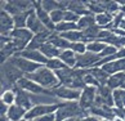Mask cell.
<instances>
[{
    "label": "cell",
    "instance_id": "ffe728a7",
    "mask_svg": "<svg viewBox=\"0 0 125 121\" xmlns=\"http://www.w3.org/2000/svg\"><path fill=\"white\" fill-rule=\"evenodd\" d=\"M68 10L73 12L75 14H77L79 17H83L85 14H89V9H88L86 1H80V0H75V1H70V7Z\"/></svg>",
    "mask_w": 125,
    "mask_h": 121
},
{
    "label": "cell",
    "instance_id": "7a4b0ae2",
    "mask_svg": "<svg viewBox=\"0 0 125 121\" xmlns=\"http://www.w3.org/2000/svg\"><path fill=\"white\" fill-rule=\"evenodd\" d=\"M89 115L80 107L79 101H72V102H62L59 104V108L55 112V120L57 121H63L67 119H84L85 116Z\"/></svg>",
    "mask_w": 125,
    "mask_h": 121
},
{
    "label": "cell",
    "instance_id": "277c9868",
    "mask_svg": "<svg viewBox=\"0 0 125 121\" xmlns=\"http://www.w3.org/2000/svg\"><path fill=\"white\" fill-rule=\"evenodd\" d=\"M61 104V103H59ZM59 104H41V106H34L30 111H27L25 116V120L35 121L36 119H40L43 116H47L50 113H55L59 108Z\"/></svg>",
    "mask_w": 125,
    "mask_h": 121
},
{
    "label": "cell",
    "instance_id": "603a6c76",
    "mask_svg": "<svg viewBox=\"0 0 125 121\" xmlns=\"http://www.w3.org/2000/svg\"><path fill=\"white\" fill-rule=\"evenodd\" d=\"M89 72L95 77V80L99 82L101 86L107 85V81H108V79H110L111 75H108V73L106 72L102 67H93V68H89Z\"/></svg>",
    "mask_w": 125,
    "mask_h": 121
},
{
    "label": "cell",
    "instance_id": "bcb514c9",
    "mask_svg": "<svg viewBox=\"0 0 125 121\" xmlns=\"http://www.w3.org/2000/svg\"><path fill=\"white\" fill-rule=\"evenodd\" d=\"M114 121H123V120H121V119H119V117H115Z\"/></svg>",
    "mask_w": 125,
    "mask_h": 121
},
{
    "label": "cell",
    "instance_id": "2e32d148",
    "mask_svg": "<svg viewBox=\"0 0 125 121\" xmlns=\"http://www.w3.org/2000/svg\"><path fill=\"white\" fill-rule=\"evenodd\" d=\"M26 29H29L34 35H38V34H41V32H45V31H49L47 30V27H45L43 25V22H41L38 16H36V13L35 10L30 14L29 17V21H27V26H26Z\"/></svg>",
    "mask_w": 125,
    "mask_h": 121
},
{
    "label": "cell",
    "instance_id": "9c48e42d",
    "mask_svg": "<svg viewBox=\"0 0 125 121\" xmlns=\"http://www.w3.org/2000/svg\"><path fill=\"white\" fill-rule=\"evenodd\" d=\"M17 86L21 88V89H23L27 93H30V94H49V93H52V90H47V89H44V88H41L39 84L34 82L32 80H30V79H27L26 76L22 77L21 80L17 82Z\"/></svg>",
    "mask_w": 125,
    "mask_h": 121
},
{
    "label": "cell",
    "instance_id": "d6a6232c",
    "mask_svg": "<svg viewBox=\"0 0 125 121\" xmlns=\"http://www.w3.org/2000/svg\"><path fill=\"white\" fill-rule=\"evenodd\" d=\"M106 46H107V44H104V43L93 41V43H90V44H86V52H90V53H94V54H101Z\"/></svg>",
    "mask_w": 125,
    "mask_h": 121
},
{
    "label": "cell",
    "instance_id": "cb8c5ba5",
    "mask_svg": "<svg viewBox=\"0 0 125 121\" xmlns=\"http://www.w3.org/2000/svg\"><path fill=\"white\" fill-rule=\"evenodd\" d=\"M125 81V72L121 73H115V75H111L108 81H107V86L112 90H116V89H121L123 84Z\"/></svg>",
    "mask_w": 125,
    "mask_h": 121
},
{
    "label": "cell",
    "instance_id": "836d02e7",
    "mask_svg": "<svg viewBox=\"0 0 125 121\" xmlns=\"http://www.w3.org/2000/svg\"><path fill=\"white\" fill-rule=\"evenodd\" d=\"M1 102H4L9 107L16 104V90L13 89V90H7L1 93Z\"/></svg>",
    "mask_w": 125,
    "mask_h": 121
},
{
    "label": "cell",
    "instance_id": "8992f818",
    "mask_svg": "<svg viewBox=\"0 0 125 121\" xmlns=\"http://www.w3.org/2000/svg\"><path fill=\"white\" fill-rule=\"evenodd\" d=\"M52 93L54 97H57L58 99L64 101V102L79 101L80 99V95H81V90L73 89V88H68V86H62V85L54 88L52 90Z\"/></svg>",
    "mask_w": 125,
    "mask_h": 121
},
{
    "label": "cell",
    "instance_id": "4fadbf2b",
    "mask_svg": "<svg viewBox=\"0 0 125 121\" xmlns=\"http://www.w3.org/2000/svg\"><path fill=\"white\" fill-rule=\"evenodd\" d=\"M115 108V107H114ZM114 108L112 107H107V106H93L92 108L89 110V115H93L99 117L101 120H110V121H114L115 119V112H114Z\"/></svg>",
    "mask_w": 125,
    "mask_h": 121
},
{
    "label": "cell",
    "instance_id": "7bdbcfd3",
    "mask_svg": "<svg viewBox=\"0 0 125 121\" xmlns=\"http://www.w3.org/2000/svg\"><path fill=\"white\" fill-rule=\"evenodd\" d=\"M83 121H102L99 117H97V116H93V115H88L85 116L84 119H83Z\"/></svg>",
    "mask_w": 125,
    "mask_h": 121
},
{
    "label": "cell",
    "instance_id": "4dcf8cb0",
    "mask_svg": "<svg viewBox=\"0 0 125 121\" xmlns=\"http://www.w3.org/2000/svg\"><path fill=\"white\" fill-rule=\"evenodd\" d=\"M114 102L116 108H125V89L114 90Z\"/></svg>",
    "mask_w": 125,
    "mask_h": 121
},
{
    "label": "cell",
    "instance_id": "5bb4252c",
    "mask_svg": "<svg viewBox=\"0 0 125 121\" xmlns=\"http://www.w3.org/2000/svg\"><path fill=\"white\" fill-rule=\"evenodd\" d=\"M18 55H21V57H23L26 59H30L32 62L35 63H39L41 66H47L48 63V58L45 57V55L40 52V50H29V49H25L23 52L18 53Z\"/></svg>",
    "mask_w": 125,
    "mask_h": 121
},
{
    "label": "cell",
    "instance_id": "74e56055",
    "mask_svg": "<svg viewBox=\"0 0 125 121\" xmlns=\"http://www.w3.org/2000/svg\"><path fill=\"white\" fill-rule=\"evenodd\" d=\"M71 50L75 52L76 55L84 54V53H86V44L83 43V41H80V43H73L71 45Z\"/></svg>",
    "mask_w": 125,
    "mask_h": 121
},
{
    "label": "cell",
    "instance_id": "f907efd6",
    "mask_svg": "<svg viewBox=\"0 0 125 121\" xmlns=\"http://www.w3.org/2000/svg\"><path fill=\"white\" fill-rule=\"evenodd\" d=\"M22 121H29V120H25V119H23V120H22Z\"/></svg>",
    "mask_w": 125,
    "mask_h": 121
},
{
    "label": "cell",
    "instance_id": "ac0fdd59",
    "mask_svg": "<svg viewBox=\"0 0 125 121\" xmlns=\"http://www.w3.org/2000/svg\"><path fill=\"white\" fill-rule=\"evenodd\" d=\"M48 43L53 44L57 49L59 50H67V49H71V43L70 41H67L64 38H62L59 34H57V32H53L52 35H50V38L48 40Z\"/></svg>",
    "mask_w": 125,
    "mask_h": 121
},
{
    "label": "cell",
    "instance_id": "7402d4cb",
    "mask_svg": "<svg viewBox=\"0 0 125 121\" xmlns=\"http://www.w3.org/2000/svg\"><path fill=\"white\" fill-rule=\"evenodd\" d=\"M58 58L61 59L67 67H71V68H75L76 67V53L72 52L71 49L62 50Z\"/></svg>",
    "mask_w": 125,
    "mask_h": 121
},
{
    "label": "cell",
    "instance_id": "681fc988",
    "mask_svg": "<svg viewBox=\"0 0 125 121\" xmlns=\"http://www.w3.org/2000/svg\"><path fill=\"white\" fill-rule=\"evenodd\" d=\"M102 121H110V120H102Z\"/></svg>",
    "mask_w": 125,
    "mask_h": 121
},
{
    "label": "cell",
    "instance_id": "5b68a950",
    "mask_svg": "<svg viewBox=\"0 0 125 121\" xmlns=\"http://www.w3.org/2000/svg\"><path fill=\"white\" fill-rule=\"evenodd\" d=\"M9 60H10V62L14 64V66L20 70L21 72H23L25 76L26 75H30V73H34V72L38 71L39 68L43 67L41 64L35 63V62H32V60H30V59H26V58L21 57V55H18V54L13 55V57L9 59Z\"/></svg>",
    "mask_w": 125,
    "mask_h": 121
},
{
    "label": "cell",
    "instance_id": "8d00e7d4",
    "mask_svg": "<svg viewBox=\"0 0 125 121\" xmlns=\"http://www.w3.org/2000/svg\"><path fill=\"white\" fill-rule=\"evenodd\" d=\"M63 17H64V12L61 10V9H57L50 13V18H52V22L54 25H58V23L63 22Z\"/></svg>",
    "mask_w": 125,
    "mask_h": 121
},
{
    "label": "cell",
    "instance_id": "d6986e66",
    "mask_svg": "<svg viewBox=\"0 0 125 121\" xmlns=\"http://www.w3.org/2000/svg\"><path fill=\"white\" fill-rule=\"evenodd\" d=\"M101 30H102L101 27L95 25L93 27H90V29H86L84 31H81L83 32V43L90 44V43H93V41H97Z\"/></svg>",
    "mask_w": 125,
    "mask_h": 121
},
{
    "label": "cell",
    "instance_id": "b9f144b4",
    "mask_svg": "<svg viewBox=\"0 0 125 121\" xmlns=\"http://www.w3.org/2000/svg\"><path fill=\"white\" fill-rule=\"evenodd\" d=\"M8 110H9V106L5 104L4 102H0V116H5L8 113Z\"/></svg>",
    "mask_w": 125,
    "mask_h": 121
},
{
    "label": "cell",
    "instance_id": "4316f807",
    "mask_svg": "<svg viewBox=\"0 0 125 121\" xmlns=\"http://www.w3.org/2000/svg\"><path fill=\"white\" fill-rule=\"evenodd\" d=\"M101 5L104 9L106 13H110V14H116L117 12L121 10V7L119 5L117 1H114V0H107V1H102L101 0Z\"/></svg>",
    "mask_w": 125,
    "mask_h": 121
},
{
    "label": "cell",
    "instance_id": "ba28073f",
    "mask_svg": "<svg viewBox=\"0 0 125 121\" xmlns=\"http://www.w3.org/2000/svg\"><path fill=\"white\" fill-rule=\"evenodd\" d=\"M102 58L99 57V54H94L90 52H86L84 54L76 55V67L75 68H80V70H89L95 67L98 62Z\"/></svg>",
    "mask_w": 125,
    "mask_h": 121
},
{
    "label": "cell",
    "instance_id": "83f0119b",
    "mask_svg": "<svg viewBox=\"0 0 125 121\" xmlns=\"http://www.w3.org/2000/svg\"><path fill=\"white\" fill-rule=\"evenodd\" d=\"M35 9H32L30 12H25V13H21V14H18L16 17H13V20H14V26L16 29H26L27 26V21H29V17L32 12H34Z\"/></svg>",
    "mask_w": 125,
    "mask_h": 121
},
{
    "label": "cell",
    "instance_id": "484cf974",
    "mask_svg": "<svg viewBox=\"0 0 125 121\" xmlns=\"http://www.w3.org/2000/svg\"><path fill=\"white\" fill-rule=\"evenodd\" d=\"M40 52L43 53V54L45 55V57L48 58V59H53V58H58L62 50L57 49V48H55V46H54L53 44L47 43V44H44L43 46H41Z\"/></svg>",
    "mask_w": 125,
    "mask_h": 121
},
{
    "label": "cell",
    "instance_id": "60d3db41",
    "mask_svg": "<svg viewBox=\"0 0 125 121\" xmlns=\"http://www.w3.org/2000/svg\"><path fill=\"white\" fill-rule=\"evenodd\" d=\"M35 121H57V120H55V113H50L47 116H43L40 119H36Z\"/></svg>",
    "mask_w": 125,
    "mask_h": 121
},
{
    "label": "cell",
    "instance_id": "30bf717a",
    "mask_svg": "<svg viewBox=\"0 0 125 121\" xmlns=\"http://www.w3.org/2000/svg\"><path fill=\"white\" fill-rule=\"evenodd\" d=\"M32 4H34V9H35L36 16H38V18L43 22V25L47 27V30L54 32L55 25L52 22V18H50L49 13H47L43 8H41V1H32Z\"/></svg>",
    "mask_w": 125,
    "mask_h": 121
},
{
    "label": "cell",
    "instance_id": "f1b7e54d",
    "mask_svg": "<svg viewBox=\"0 0 125 121\" xmlns=\"http://www.w3.org/2000/svg\"><path fill=\"white\" fill-rule=\"evenodd\" d=\"M75 30H79L77 23L61 22V23H58V25H55V30H54V32H57V34H64V32L75 31ZM79 31H80V30H79Z\"/></svg>",
    "mask_w": 125,
    "mask_h": 121
},
{
    "label": "cell",
    "instance_id": "6da1fadb",
    "mask_svg": "<svg viewBox=\"0 0 125 121\" xmlns=\"http://www.w3.org/2000/svg\"><path fill=\"white\" fill-rule=\"evenodd\" d=\"M26 77L36 84H39L41 88H44L47 90H53L54 88L59 86V80H58L57 75L52 70H49L47 66H43L34 73L26 75Z\"/></svg>",
    "mask_w": 125,
    "mask_h": 121
},
{
    "label": "cell",
    "instance_id": "d4e9b609",
    "mask_svg": "<svg viewBox=\"0 0 125 121\" xmlns=\"http://www.w3.org/2000/svg\"><path fill=\"white\" fill-rule=\"evenodd\" d=\"M95 16L93 14V13H89V14H85L80 17V20H79L77 22V27L80 31H84L86 29H90V27L95 26Z\"/></svg>",
    "mask_w": 125,
    "mask_h": 121
},
{
    "label": "cell",
    "instance_id": "7c38bea8",
    "mask_svg": "<svg viewBox=\"0 0 125 121\" xmlns=\"http://www.w3.org/2000/svg\"><path fill=\"white\" fill-rule=\"evenodd\" d=\"M14 29L16 26L13 17L8 14L5 10H1V13H0V32H1V36H9Z\"/></svg>",
    "mask_w": 125,
    "mask_h": 121
},
{
    "label": "cell",
    "instance_id": "e575fe53",
    "mask_svg": "<svg viewBox=\"0 0 125 121\" xmlns=\"http://www.w3.org/2000/svg\"><path fill=\"white\" fill-rule=\"evenodd\" d=\"M41 8H43L47 13L50 14L52 12L59 9V1H54V0H44V1H41Z\"/></svg>",
    "mask_w": 125,
    "mask_h": 121
},
{
    "label": "cell",
    "instance_id": "7dc6e473",
    "mask_svg": "<svg viewBox=\"0 0 125 121\" xmlns=\"http://www.w3.org/2000/svg\"><path fill=\"white\" fill-rule=\"evenodd\" d=\"M121 89H125V81H124V84H123V86H121Z\"/></svg>",
    "mask_w": 125,
    "mask_h": 121
},
{
    "label": "cell",
    "instance_id": "3957f363",
    "mask_svg": "<svg viewBox=\"0 0 125 121\" xmlns=\"http://www.w3.org/2000/svg\"><path fill=\"white\" fill-rule=\"evenodd\" d=\"M10 41H12V46L14 49L16 54L23 52V50L29 46L30 41L34 38V34L29 30V29H14L10 35Z\"/></svg>",
    "mask_w": 125,
    "mask_h": 121
},
{
    "label": "cell",
    "instance_id": "e0dca14e",
    "mask_svg": "<svg viewBox=\"0 0 125 121\" xmlns=\"http://www.w3.org/2000/svg\"><path fill=\"white\" fill-rule=\"evenodd\" d=\"M102 68L104 70L108 75H115V73H121L125 72V58L123 59H115L111 62L104 63Z\"/></svg>",
    "mask_w": 125,
    "mask_h": 121
},
{
    "label": "cell",
    "instance_id": "f546056e",
    "mask_svg": "<svg viewBox=\"0 0 125 121\" xmlns=\"http://www.w3.org/2000/svg\"><path fill=\"white\" fill-rule=\"evenodd\" d=\"M62 36V38H64L67 41H70L71 44L73 43H80V41H83V32L79 31V30H75V31H68V32H64V34H59Z\"/></svg>",
    "mask_w": 125,
    "mask_h": 121
},
{
    "label": "cell",
    "instance_id": "1f68e13d",
    "mask_svg": "<svg viewBox=\"0 0 125 121\" xmlns=\"http://www.w3.org/2000/svg\"><path fill=\"white\" fill-rule=\"evenodd\" d=\"M47 67H48L49 70H52L53 72H57V71H61V70L67 68V66H66V64H64L59 58L49 59V60H48V63H47Z\"/></svg>",
    "mask_w": 125,
    "mask_h": 121
},
{
    "label": "cell",
    "instance_id": "d590c367",
    "mask_svg": "<svg viewBox=\"0 0 125 121\" xmlns=\"http://www.w3.org/2000/svg\"><path fill=\"white\" fill-rule=\"evenodd\" d=\"M117 50H119V49L115 48V46L107 45V46H106V48L103 49V52L99 54V57H101V58H110V57H114V55L117 53Z\"/></svg>",
    "mask_w": 125,
    "mask_h": 121
},
{
    "label": "cell",
    "instance_id": "f6af8a7d",
    "mask_svg": "<svg viewBox=\"0 0 125 121\" xmlns=\"http://www.w3.org/2000/svg\"><path fill=\"white\" fill-rule=\"evenodd\" d=\"M63 121H76V119H67V120H63Z\"/></svg>",
    "mask_w": 125,
    "mask_h": 121
},
{
    "label": "cell",
    "instance_id": "44dd1931",
    "mask_svg": "<svg viewBox=\"0 0 125 121\" xmlns=\"http://www.w3.org/2000/svg\"><path fill=\"white\" fill-rule=\"evenodd\" d=\"M26 113H27V111L25 108H22V107L17 106V104H13L9 107L7 116L10 121H22V119H25Z\"/></svg>",
    "mask_w": 125,
    "mask_h": 121
},
{
    "label": "cell",
    "instance_id": "ee69618b",
    "mask_svg": "<svg viewBox=\"0 0 125 121\" xmlns=\"http://www.w3.org/2000/svg\"><path fill=\"white\" fill-rule=\"evenodd\" d=\"M0 121H10V120H9V117L5 115V116H0Z\"/></svg>",
    "mask_w": 125,
    "mask_h": 121
},
{
    "label": "cell",
    "instance_id": "f35d334b",
    "mask_svg": "<svg viewBox=\"0 0 125 121\" xmlns=\"http://www.w3.org/2000/svg\"><path fill=\"white\" fill-rule=\"evenodd\" d=\"M84 81H85V84H86V86H93V88H97V89L101 86L99 82L95 80V77L89 72V70H88V73L84 76Z\"/></svg>",
    "mask_w": 125,
    "mask_h": 121
},
{
    "label": "cell",
    "instance_id": "c3c4849f",
    "mask_svg": "<svg viewBox=\"0 0 125 121\" xmlns=\"http://www.w3.org/2000/svg\"><path fill=\"white\" fill-rule=\"evenodd\" d=\"M76 121H83V119H76Z\"/></svg>",
    "mask_w": 125,
    "mask_h": 121
},
{
    "label": "cell",
    "instance_id": "52a82bcc",
    "mask_svg": "<svg viewBox=\"0 0 125 121\" xmlns=\"http://www.w3.org/2000/svg\"><path fill=\"white\" fill-rule=\"evenodd\" d=\"M97 88L93 86H85L81 90V95L79 99V104L84 111L89 112V110L94 106L95 103V98H97Z\"/></svg>",
    "mask_w": 125,
    "mask_h": 121
},
{
    "label": "cell",
    "instance_id": "ab89813d",
    "mask_svg": "<svg viewBox=\"0 0 125 121\" xmlns=\"http://www.w3.org/2000/svg\"><path fill=\"white\" fill-rule=\"evenodd\" d=\"M80 17L77 14H75L71 10H66L64 12V17H63V22H70V23H77Z\"/></svg>",
    "mask_w": 125,
    "mask_h": 121
},
{
    "label": "cell",
    "instance_id": "9a60e30c",
    "mask_svg": "<svg viewBox=\"0 0 125 121\" xmlns=\"http://www.w3.org/2000/svg\"><path fill=\"white\" fill-rule=\"evenodd\" d=\"M52 34H53L52 31H45V32H41V34L34 35V38H32V40L30 41V44L26 49H29V50H40L41 46L48 43V40H49Z\"/></svg>",
    "mask_w": 125,
    "mask_h": 121
},
{
    "label": "cell",
    "instance_id": "8fae6325",
    "mask_svg": "<svg viewBox=\"0 0 125 121\" xmlns=\"http://www.w3.org/2000/svg\"><path fill=\"white\" fill-rule=\"evenodd\" d=\"M14 90H16V104L22 107V108H25L26 111H30L34 107L32 99H31V94L25 91L23 89H21V88H18L17 85L14 88Z\"/></svg>",
    "mask_w": 125,
    "mask_h": 121
}]
</instances>
